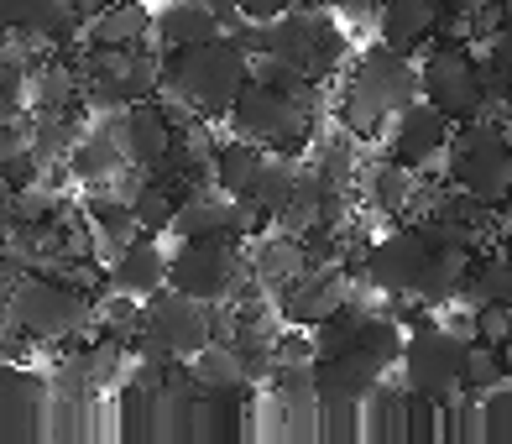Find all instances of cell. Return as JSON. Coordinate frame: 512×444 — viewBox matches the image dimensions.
Returning a JSON list of instances; mask_svg holds the SVG:
<instances>
[{"instance_id":"1","label":"cell","mask_w":512,"mask_h":444,"mask_svg":"<svg viewBox=\"0 0 512 444\" xmlns=\"http://www.w3.org/2000/svg\"><path fill=\"white\" fill-rule=\"evenodd\" d=\"M225 32L241 37L251 58L272 53V58L293 63L298 74L314 79V84H330L335 74H345V63H351V37L335 27V11H324L319 0L277 16V21H246L241 16V21H230Z\"/></svg>"},{"instance_id":"2","label":"cell","mask_w":512,"mask_h":444,"mask_svg":"<svg viewBox=\"0 0 512 444\" xmlns=\"http://www.w3.org/2000/svg\"><path fill=\"white\" fill-rule=\"evenodd\" d=\"M418 100V68L408 53L387 48V42H377V48H366L351 68H345L340 79V100H335V121L361 136V142H371L387 115H398Z\"/></svg>"},{"instance_id":"3","label":"cell","mask_w":512,"mask_h":444,"mask_svg":"<svg viewBox=\"0 0 512 444\" xmlns=\"http://www.w3.org/2000/svg\"><path fill=\"white\" fill-rule=\"evenodd\" d=\"M246 84H251V53L230 32L168 53V68H162V95H178L209 121H225Z\"/></svg>"},{"instance_id":"4","label":"cell","mask_w":512,"mask_h":444,"mask_svg":"<svg viewBox=\"0 0 512 444\" xmlns=\"http://www.w3.org/2000/svg\"><path fill=\"white\" fill-rule=\"evenodd\" d=\"M225 126L236 136H251V142L293 157L319 136V89H277V84L251 79L236 95V105H230Z\"/></svg>"},{"instance_id":"5","label":"cell","mask_w":512,"mask_h":444,"mask_svg":"<svg viewBox=\"0 0 512 444\" xmlns=\"http://www.w3.org/2000/svg\"><path fill=\"white\" fill-rule=\"evenodd\" d=\"M11 324H21V335L42 345L84 340L89 330H100V293H84L74 283H63V277L32 272L11 288Z\"/></svg>"},{"instance_id":"6","label":"cell","mask_w":512,"mask_h":444,"mask_svg":"<svg viewBox=\"0 0 512 444\" xmlns=\"http://www.w3.org/2000/svg\"><path fill=\"white\" fill-rule=\"evenodd\" d=\"M471 340H476V319L450 330V324L429 314H413V330L398 361L408 392L434 397V403H450L455 392H465V350H471Z\"/></svg>"},{"instance_id":"7","label":"cell","mask_w":512,"mask_h":444,"mask_svg":"<svg viewBox=\"0 0 512 444\" xmlns=\"http://www.w3.org/2000/svg\"><path fill=\"white\" fill-rule=\"evenodd\" d=\"M450 183L460 194L502 209L512 199V126L476 115L465 121L450 142Z\"/></svg>"},{"instance_id":"8","label":"cell","mask_w":512,"mask_h":444,"mask_svg":"<svg viewBox=\"0 0 512 444\" xmlns=\"http://www.w3.org/2000/svg\"><path fill=\"white\" fill-rule=\"evenodd\" d=\"M220 335V303H204L183 288H162L142 303V330H136V350L168 361H189Z\"/></svg>"},{"instance_id":"9","label":"cell","mask_w":512,"mask_h":444,"mask_svg":"<svg viewBox=\"0 0 512 444\" xmlns=\"http://www.w3.org/2000/svg\"><path fill=\"white\" fill-rule=\"evenodd\" d=\"M162 68H168V53L152 37L136 42V48H89V58L79 63V79L100 110H126L136 100L162 95Z\"/></svg>"},{"instance_id":"10","label":"cell","mask_w":512,"mask_h":444,"mask_svg":"<svg viewBox=\"0 0 512 444\" xmlns=\"http://www.w3.org/2000/svg\"><path fill=\"white\" fill-rule=\"evenodd\" d=\"M418 95L439 105L455 126L486 115V79H481V58L465 42H434L418 63Z\"/></svg>"},{"instance_id":"11","label":"cell","mask_w":512,"mask_h":444,"mask_svg":"<svg viewBox=\"0 0 512 444\" xmlns=\"http://www.w3.org/2000/svg\"><path fill=\"white\" fill-rule=\"evenodd\" d=\"M434 251H439V246L429 241L424 225H403V230H387L382 241H371V246L356 256V262H361L366 283L377 288V293L408 303V298L418 293V283H424Z\"/></svg>"},{"instance_id":"12","label":"cell","mask_w":512,"mask_h":444,"mask_svg":"<svg viewBox=\"0 0 512 444\" xmlns=\"http://www.w3.org/2000/svg\"><path fill=\"white\" fill-rule=\"evenodd\" d=\"M246 277L251 262H241V241H178L173 251V288L204 303H230Z\"/></svg>"},{"instance_id":"13","label":"cell","mask_w":512,"mask_h":444,"mask_svg":"<svg viewBox=\"0 0 512 444\" xmlns=\"http://www.w3.org/2000/svg\"><path fill=\"white\" fill-rule=\"evenodd\" d=\"M455 121L439 105L418 95L408 110L392 115V136H387V157L408 162V168L429 173V178H450V142H455Z\"/></svg>"},{"instance_id":"14","label":"cell","mask_w":512,"mask_h":444,"mask_svg":"<svg viewBox=\"0 0 512 444\" xmlns=\"http://www.w3.org/2000/svg\"><path fill=\"white\" fill-rule=\"evenodd\" d=\"M351 303H356V277L351 272L345 267H314L277 298V314H283V324H293V330H319L324 319H335L340 309H351Z\"/></svg>"},{"instance_id":"15","label":"cell","mask_w":512,"mask_h":444,"mask_svg":"<svg viewBox=\"0 0 512 444\" xmlns=\"http://www.w3.org/2000/svg\"><path fill=\"white\" fill-rule=\"evenodd\" d=\"M450 0H382L377 6V37L398 53H424L429 42L445 32Z\"/></svg>"},{"instance_id":"16","label":"cell","mask_w":512,"mask_h":444,"mask_svg":"<svg viewBox=\"0 0 512 444\" xmlns=\"http://www.w3.org/2000/svg\"><path fill=\"white\" fill-rule=\"evenodd\" d=\"M121 136H126V157L136 162V168H147V173H157L162 162L173 157V147H178V126H173L168 105H162L157 95H152V100L126 105Z\"/></svg>"},{"instance_id":"17","label":"cell","mask_w":512,"mask_h":444,"mask_svg":"<svg viewBox=\"0 0 512 444\" xmlns=\"http://www.w3.org/2000/svg\"><path fill=\"white\" fill-rule=\"evenodd\" d=\"M0 6H6L11 42H21L27 53H42L48 42L68 37L84 21L74 0H0Z\"/></svg>"},{"instance_id":"18","label":"cell","mask_w":512,"mask_h":444,"mask_svg":"<svg viewBox=\"0 0 512 444\" xmlns=\"http://www.w3.org/2000/svg\"><path fill=\"white\" fill-rule=\"evenodd\" d=\"M246 262H251V283L262 288V293H272V298H283L298 277L314 272L304 236H288V230H272V236H262V241L251 246Z\"/></svg>"},{"instance_id":"19","label":"cell","mask_w":512,"mask_h":444,"mask_svg":"<svg viewBox=\"0 0 512 444\" xmlns=\"http://www.w3.org/2000/svg\"><path fill=\"white\" fill-rule=\"evenodd\" d=\"M168 283H173V256L162 251L152 236H136V241L110 262V288L142 298V303H147L152 293H162Z\"/></svg>"},{"instance_id":"20","label":"cell","mask_w":512,"mask_h":444,"mask_svg":"<svg viewBox=\"0 0 512 444\" xmlns=\"http://www.w3.org/2000/svg\"><path fill=\"white\" fill-rule=\"evenodd\" d=\"M89 48H136V42L157 37V11L152 0H110L100 16L84 21Z\"/></svg>"},{"instance_id":"21","label":"cell","mask_w":512,"mask_h":444,"mask_svg":"<svg viewBox=\"0 0 512 444\" xmlns=\"http://www.w3.org/2000/svg\"><path fill=\"white\" fill-rule=\"evenodd\" d=\"M225 32V16L204 0H162L157 6V42L162 53H178V48H194V42H209Z\"/></svg>"},{"instance_id":"22","label":"cell","mask_w":512,"mask_h":444,"mask_svg":"<svg viewBox=\"0 0 512 444\" xmlns=\"http://www.w3.org/2000/svg\"><path fill=\"white\" fill-rule=\"evenodd\" d=\"M189 366V377H194V387L199 392H246L251 382H256V371H251V361H246V350L241 345H230V340H209L199 356H189L183 361Z\"/></svg>"},{"instance_id":"23","label":"cell","mask_w":512,"mask_h":444,"mask_svg":"<svg viewBox=\"0 0 512 444\" xmlns=\"http://www.w3.org/2000/svg\"><path fill=\"white\" fill-rule=\"evenodd\" d=\"M267 157H272V147H262V142H251V136H236V131H230V142H220V152H215V189L246 199L251 183L262 178Z\"/></svg>"},{"instance_id":"24","label":"cell","mask_w":512,"mask_h":444,"mask_svg":"<svg viewBox=\"0 0 512 444\" xmlns=\"http://www.w3.org/2000/svg\"><path fill=\"white\" fill-rule=\"evenodd\" d=\"M413 194H418V168H408L398 157H382L377 168L366 173V204L377 209V215H403L413 204Z\"/></svg>"},{"instance_id":"25","label":"cell","mask_w":512,"mask_h":444,"mask_svg":"<svg viewBox=\"0 0 512 444\" xmlns=\"http://www.w3.org/2000/svg\"><path fill=\"white\" fill-rule=\"evenodd\" d=\"M361 136H351V131H335V136H314V157H309V168L330 183V189H345L351 194V183L361 178Z\"/></svg>"},{"instance_id":"26","label":"cell","mask_w":512,"mask_h":444,"mask_svg":"<svg viewBox=\"0 0 512 444\" xmlns=\"http://www.w3.org/2000/svg\"><path fill=\"white\" fill-rule=\"evenodd\" d=\"M465 309H512V267L507 256H476L471 277H465V293H460Z\"/></svg>"},{"instance_id":"27","label":"cell","mask_w":512,"mask_h":444,"mask_svg":"<svg viewBox=\"0 0 512 444\" xmlns=\"http://www.w3.org/2000/svg\"><path fill=\"white\" fill-rule=\"evenodd\" d=\"M6 408H0V434L6 439H27L32 424H37V397H42V382L32 377V371H21L16 361L6 366Z\"/></svg>"},{"instance_id":"28","label":"cell","mask_w":512,"mask_h":444,"mask_svg":"<svg viewBox=\"0 0 512 444\" xmlns=\"http://www.w3.org/2000/svg\"><path fill=\"white\" fill-rule=\"evenodd\" d=\"M298 178H304V168H298L288 152H272V157H267L262 178H256V183H251V194H246V199L267 215V225L288 209V199H293V189H298Z\"/></svg>"},{"instance_id":"29","label":"cell","mask_w":512,"mask_h":444,"mask_svg":"<svg viewBox=\"0 0 512 444\" xmlns=\"http://www.w3.org/2000/svg\"><path fill=\"white\" fill-rule=\"evenodd\" d=\"M512 382V371H507V350L492 345V340H471V350H465V392H476L486 397L492 387Z\"/></svg>"},{"instance_id":"30","label":"cell","mask_w":512,"mask_h":444,"mask_svg":"<svg viewBox=\"0 0 512 444\" xmlns=\"http://www.w3.org/2000/svg\"><path fill=\"white\" fill-rule=\"evenodd\" d=\"M131 204H136V220H142L147 236H162V230H173V220H178V204H183V199L168 189V183L147 178L142 189L131 194Z\"/></svg>"},{"instance_id":"31","label":"cell","mask_w":512,"mask_h":444,"mask_svg":"<svg viewBox=\"0 0 512 444\" xmlns=\"http://www.w3.org/2000/svg\"><path fill=\"white\" fill-rule=\"evenodd\" d=\"M481 429L492 444H512V382H502L481 397Z\"/></svg>"},{"instance_id":"32","label":"cell","mask_w":512,"mask_h":444,"mask_svg":"<svg viewBox=\"0 0 512 444\" xmlns=\"http://www.w3.org/2000/svg\"><path fill=\"white\" fill-rule=\"evenodd\" d=\"M298 6H314V0H241V16L246 21H277V16H288Z\"/></svg>"},{"instance_id":"33","label":"cell","mask_w":512,"mask_h":444,"mask_svg":"<svg viewBox=\"0 0 512 444\" xmlns=\"http://www.w3.org/2000/svg\"><path fill=\"white\" fill-rule=\"evenodd\" d=\"M492 53H502L512 63V6H507V16L497 21V32H492Z\"/></svg>"},{"instance_id":"34","label":"cell","mask_w":512,"mask_h":444,"mask_svg":"<svg viewBox=\"0 0 512 444\" xmlns=\"http://www.w3.org/2000/svg\"><path fill=\"white\" fill-rule=\"evenodd\" d=\"M74 6H79V16L89 21V16H100V11L110 6V0H74Z\"/></svg>"},{"instance_id":"35","label":"cell","mask_w":512,"mask_h":444,"mask_svg":"<svg viewBox=\"0 0 512 444\" xmlns=\"http://www.w3.org/2000/svg\"><path fill=\"white\" fill-rule=\"evenodd\" d=\"M502 256H507V267H512V225H507V236H502Z\"/></svg>"},{"instance_id":"36","label":"cell","mask_w":512,"mask_h":444,"mask_svg":"<svg viewBox=\"0 0 512 444\" xmlns=\"http://www.w3.org/2000/svg\"><path fill=\"white\" fill-rule=\"evenodd\" d=\"M502 215H507V225H512V199H507V204H502Z\"/></svg>"},{"instance_id":"37","label":"cell","mask_w":512,"mask_h":444,"mask_svg":"<svg viewBox=\"0 0 512 444\" xmlns=\"http://www.w3.org/2000/svg\"><path fill=\"white\" fill-rule=\"evenodd\" d=\"M507 371H512V350H507Z\"/></svg>"}]
</instances>
